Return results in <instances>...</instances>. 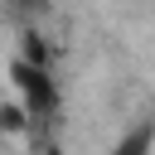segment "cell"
Masks as SVG:
<instances>
[{
	"instance_id": "2",
	"label": "cell",
	"mask_w": 155,
	"mask_h": 155,
	"mask_svg": "<svg viewBox=\"0 0 155 155\" xmlns=\"http://www.w3.org/2000/svg\"><path fill=\"white\" fill-rule=\"evenodd\" d=\"M107 155H155V116H136L126 131H116Z\"/></svg>"
},
{
	"instance_id": "1",
	"label": "cell",
	"mask_w": 155,
	"mask_h": 155,
	"mask_svg": "<svg viewBox=\"0 0 155 155\" xmlns=\"http://www.w3.org/2000/svg\"><path fill=\"white\" fill-rule=\"evenodd\" d=\"M10 73H15L19 111L29 116V126L39 131L44 121H53V116H58V82H53V73H48V68H39L34 58H19Z\"/></svg>"
}]
</instances>
